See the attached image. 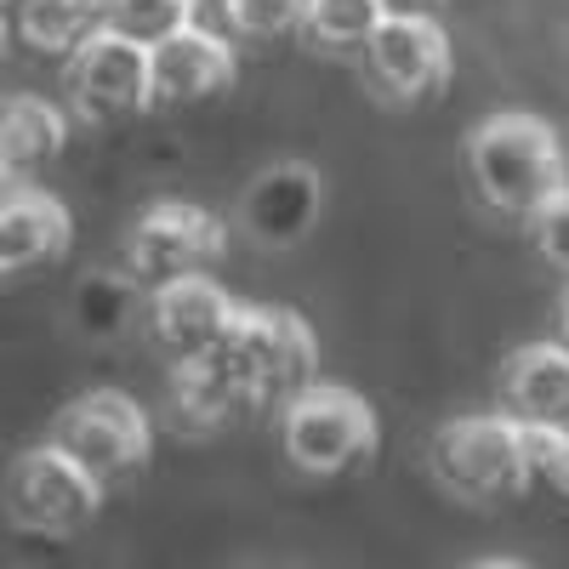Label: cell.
I'll use <instances>...</instances> for the list:
<instances>
[{"instance_id": "cell-1", "label": "cell", "mask_w": 569, "mask_h": 569, "mask_svg": "<svg viewBox=\"0 0 569 569\" xmlns=\"http://www.w3.org/2000/svg\"><path fill=\"white\" fill-rule=\"evenodd\" d=\"M206 365L246 399V410H284L302 388L319 382V342L308 319L291 308H240L228 337L206 353Z\"/></svg>"}, {"instance_id": "cell-2", "label": "cell", "mask_w": 569, "mask_h": 569, "mask_svg": "<svg viewBox=\"0 0 569 569\" xmlns=\"http://www.w3.org/2000/svg\"><path fill=\"white\" fill-rule=\"evenodd\" d=\"M467 171H472V188L485 194V206H496L507 217H525V222L558 188H569V160H563L558 131L536 114H518V109L472 126Z\"/></svg>"}, {"instance_id": "cell-3", "label": "cell", "mask_w": 569, "mask_h": 569, "mask_svg": "<svg viewBox=\"0 0 569 569\" xmlns=\"http://www.w3.org/2000/svg\"><path fill=\"white\" fill-rule=\"evenodd\" d=\"M427 461H433V479L472 507L507 501L530 485V456H525V421L512 410L496 416H456L445 421L433 445H427Z\"/></svg>"}, {"instance_id": "cell-4", "label": "cell", "mask_w": 569, "mask_h": 569, "mask_svg": "<svg viewBox=\"0 0 569 569\" xmlns=\"http://www.w3.org/2000/svg\"><path fill=\"white\" fill-rule=\"evenodd\" d=\"M103 479L80 456H69L58 439L23 450L7 472V512L29 536H74L103 507Z\"/></svg>"}, {"instance_id": "cell-5", "label": "cell", "mask_w": 569, "mask_h": 569, "mask_svg": "<svg viewBox=\"0 0 569 569\" xmlns=\"http://www.w3.org/2000/svg\"><path fill=\"white\" fill-rule=\"evenodd\" d=\"M279 445L302 472L330 479V472H348L376 450V410L348 388L313 382L279 410Z\"/></svg>"}, {"instance_id": "cell-6", "label": "cell", "mask_w": 569, "mask_h": 569, "mask_svg": "<svg viewBox=\"0 0 569 569\" xmlns=\"http://www.w3.org/2000/svg\"><path fill=\"white\" fill-rule=\"evenodd\" d=\"M69 98L86 120H126L154 109V52L142 40L98 23L69 58Z\"/></svg>"}, {"instance_id": "cell-7", "label": "cell", "mask_w": 569, "mask_h": 569, "mask_svg": "<svg viewBox=\"0 0 569 569\" xmlns=\"http://www.w3.org/2000/svg\"><path fill=\"white\" fill-rule=\"evenodd\" d=\"M52 439L69 456H80L103 485H120V479H131V472H142V461H149L154 427H149V416H142L137 399H126L114 388H98V393H80L58 416Z\"/></svg>"}, {"instance_id": "cell-8", "label": "cell", "mask_w": 569, "mask_h": 569, "mask_svg": "<svg viewBox=\"0 0 569 569\" xmlns=\"http://www.w3.org/2000/svg\"><path fill=\"white\" fill-rule=\"evenodd\" d=\"M228 246V228L206 211V206H188V200H160L137 217L131 240H126V268L149 284L166 279H188V273H206Z\"/></svg>"}, {"instance_id": "cell-9", "label": "cell", "mask_w": 569, "mask_h": 569, "mask_svg": "<svg viewBox=\"0 0 569 569\" xmlns=\"http://www.w3.org/2000/svg\"><path fill=\"white\" fill-rule=\"evenodd\" d=\"M365 63L388 98L416 103L450 80V40L433 12H388V23L365 46Z\"/></svg>"}, {"instance_id": "cell-10", "label": "cell", "mask_w": 569, "mask_h": 569, "mask_svg": "<svg viewBox=\"0 0 569 569\" xmlns=\"http://www.w3.org/2000/svg\"><path fill=\"white\" fill-rule=\"evenodd\" d=\"M319 206H325L319 171L302 166V160H273L246 188L240 228H246V240L262 246V251H291V246H302L308 233H313Z\"/></svg>"}, {"instance_id": "cell-11", "label": "cell", "mask_w": 569, "mask_h": 569, "mask_svg": "<svg viewBox=\"0 0 569 569\" xmlns=\"http://www.w3.org/2000/svg\"><path fill=\"white\" fill-rule=\"evenodd\" d=\"M240 302H233L222 284H211L206 273H188V279H166L149 291V337L160 342V353L171 365H188V359H206L222 337Z\"/></svg>"}, {"instance_id": "cell-12", "label": "cell", "mask_w": 569, "mask_h": 569, "mask_svg": "<svg viewBox=\"0 0 569 569\" xmlns=\"http://www.w3.org/2000/svg\"><path fill=\"white\" fill-rule=\"evenodd\" d=\"M154 52V109H182V103H206L233 80V52L228 40L188 23L171 40L149 46Z\"/></svg>"}, {"instance_id": "cell-13", "label": "cell", "mask_w": 569, "mask_h": 569, "mask_svg": "<svg viewBox=\"0 0 569 569\" xmlns=\"http://www.w3.org/2000/svg\"><path fill=\"white\" fill-rule=\"evenodd\" d=\"M69 211L58 194H46L34 182H7V200H0V268L12 279L40 268V262H58L69 251Z\"/></svg>"}, {"instance_id": "cell-14", "label": "cell", "mask_w": 569, "mask_h": 569, "mask_svg": "<svg viewBox=\"0 0 569 569\" xmlns=\"http://www.w3.org/2000/svg\"><path fill=\"white\" fill-rule=\"evenodd\" d=\"M501 399L518 421H563L569 427V348L558 337L518 348L501 370Z\"/></svg>"}, {"instance_id": "cell-15", "label": "cell", "mask_w": 569, "mask_h": 569, "mask_svg": "<svg viewBox=\"0 0 569 569\" xmlns=\"http://www.w3.org/2000/svg\"><path fill=\"white\" fill-rule=\"evenodd\" d=\"M74 330L91 342H114L137 325V313H149V284H142L131 268H98L74 284L69 297Z\"/></svg>"}, {"instance_id": "cell-16", "label": "cell", "mask_w": 569, "mask_h": 569, "mask_svg": "<svg viewBox=\"0 0 569 569\" xmlns=\"http://www.w3.org/2000/svg\"><path fill=\"white\" fill-rule=\"evenodd\" d=\"M63 137H69L63 114L46 98L18 91V98L7 103V120H0V166H7V182H29V171H40L46 160H58Z\"/></svg>"}, {"instance_id": "cell-17", "label": "cell", "mask_w": 569, "mask_h": 569, "mask_svg": "<svg viewBox=\"0 0 569 569\" xmlns=\"http://www.w3.org/2000/svg\"><path fill=\"white\" fill-rule=\"evenodd\" d=\"M98 23L103 18L74 7V0H18V34H23V46H34L46 58H74L80 40Z\"/></svg>"}, {"instance_id": "cell-18", "label": "cell", "mask_w": 569, "mask_h": 569, "mask_svg": "<svg viewBox=\"0 0 569 569\" xmlns=\"http://www.w3.org/2000/svg\"><path fill=\"white\" fill-rule=\"evenodd\" d=\"M393 0H313L308 34L319 46H370V34L388 23Z\"/></svg>"}, {"instance_id": "cell-19", "label": "cell", "mask_w": 569, "mask_h": 569, "mask_svg": "<svg viewBox=\"0 0 569 569\" xmlns=\"http://www.w3.org/2000/svg\"><path fill=\"white\" fill-rule=\"evenodd\" d=\"M103 23L131 34V40H142V46H160L177 29L194 23V0H114V12Z\"/></svg>"}, {"instance_id": "cell-20", "label": "cell", "mask_w": 569, "mask_h": 569, "mask_svg": "<svg viewBox=\"0 0 569 569\" xmlns=\"http://www.w3.org/2000/svg\"><path fill=\"white\" fill-rule=\"evenodd\" d=\"M228 29L251 40H279L313 23V0H222Z\"/></svg>"}, {"instance_id": "cell-21", "label": "cell", "mask_w": 569, "mask_h": 569, "mask_svg": "<svg viewBox=\"0 0 569 569\" xmlns=\"http://www.w3.org/2000/svg\"><path fill=\"white\" fill-rule=\"evenodd\" d=\"M525 456H530V485L569 496V427L563 421H525Z\"/></svg>"}, {"instance_id": "cell-22", "label": "cell", "mask_w": 569, "mask_h": 569, "mask_svg": "<svg viewBox=\"0 0 569 569\" xmlns=\"http://www.w3.org/2000/svg\"><path fill=\"white\" fill-rule=\"evenodd\" d=\"M530 228H536L541 257H547L552 268H563V273H569V188H558V194L530 217Z\"/></svg>"}, {"instance_id": "cell-23", "label": "cell", "mask_w": 569, "mask_h": 569, "mask_svg": "<svg viewBox=\"0 0 569 569\" xmlns=\"http://www.w3.org/2000/svg\"><path fill=\"white\" fill-rule=\"evenodd\" d=\"M445 0H393V12H439Z\"/></svg>"}, {"instance_id": "cell-24", "label": "cell", "mask_w": 569, "mask_h": 569, "mask_svg": "<svg viewBox=\"0 0 569 569\" xmlns=\"http://www.w3.org/2000/svg\"><path fill=\"white\" fill-rule=\"evenodd\" d=\"M472 569H525V558H472Z\"/></svg>"}, {"instance_id": "cell-25", "label": "cell", "mask_w": 569, "mask_h": 569, "mask_svg": "<svg viewBox=\"0 0 569 569\" xmlns=\"http://www.w3.org/2000/svg\"><path fill=\"white\" fill-rule=\"evenodd\" d=\"M552 337L569 348V291H563V302H558V330H552Z\"/></svg>"}, {"instance_id": "cell-26", "label": "cell", "mask_w": 569, "mask_h": 569, "mask_svg": "<svg viewBox=\"0 0 569 569\" xmlns=\"http://www.w3.org/2000/svg\"><path fill=\"white\" fill-rule=\"evenodd\" d=\"M74 7H86V12H98V18H109V12H114V0H74Z\"/></svg>"}, {"instance_id": "cell-27", "label": "cell", "mask_w": 569, "mask_h": 569, "mask_svg": "<svg viewBox=\"0 0 569 569\" xmlns=\"http://www.w3.org/2000/svg\"><path fill=\"white\" fill-rule=\"evenodd\" d=\"M12 7H18V0H12Z\"/></svg>"}]
</instances>
